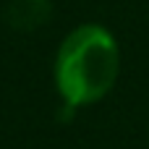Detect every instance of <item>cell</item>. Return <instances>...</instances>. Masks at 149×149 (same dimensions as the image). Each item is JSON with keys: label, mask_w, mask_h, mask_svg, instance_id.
Returning a JSON list of instances; mask_svg holds the SVG:
<instances>
[{"label": "cell", "mask_w": 149, "mask_h": 149, "mask_svg": "<svg viewBox=\"0 0 149 149\" xmlns=\"http://www.w3.org/2000/svg\"><path fill=\"white\" fill-rule=\"evenodd\" d=\"M120 68V52L113 34L97 24L73 29L58 52L55 81L65 107H81L102 100Z\"/></svg>", "instance_id": "6da1fadb"}, {"label": "cell", "mask_w": 149, "mask_h": 149, "mask_svg": "<svg viewBox=\"0 0 149 149\" xmlns=\"http://www.w3.org/2000/svg\"><path fill=\"white\" fill-rule=\"evenodd\" d=\"M47 16H50V0H10L5 8V21L21 31L42 26Z\"/></svg>", "instance_id": "7a4b0ae2"}]
</instances>
